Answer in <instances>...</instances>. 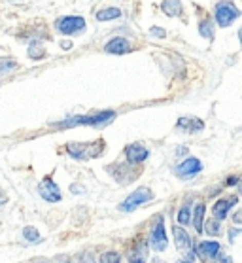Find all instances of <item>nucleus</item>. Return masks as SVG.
Instances as JSON below:
<instances>
[{
    "instance_id": "nucleus-19",
    "label": "nucleus",
    "mask_w": 242,
    "mask_h": 263,
    "mask_svg": "<svg viewBox=\"0 0 242 263\" xmlns=\"http://www.w3.org/2000/svg\"><path fill=\"white\" fill-rule=\"evenodd\" d=\"M29 57L30 59H42V57H46V48H44V44L42 42H32L29 48Z\"/></svg>"
},
{
    "instance_id": "nucleus-37",
    "label": "nucleus",
    "mask_w": 242,
    "mask_h": 263,
    "mask_svg": "<svg viewBox=\"0 0 242 263\" xmlns=\"http://www.w3.org/2000/svg\"><path fill=\"white\" fill-rule=\"evenodd\" d=\"M15 2H17V0H15Z\"/></svg>"
},
{
    "instance_id": "nucleus-2",
    "label": "nucleus",
    "mask_w": 242,
    "mask_h": 263,
    "mask_svg": "<svg viewBox=\"0 0 242 263\" xmlns=\"http://www.w3.org/2000/svg\"><path fill=\"white\" fill-rule=\"evenodd\" d=\"M66 152L68 156L74 157V159H80V161H85V159H91V157H101L102 152H104V142L102 140H97V142H72L66 144Z\"/></svg>"
},
{
    "instance_id": "nucleus-17",
    "label": "nucleus",
    "mask_w": 242,
    "mask_h": 263,
    "mask_svg": "<svg viewBox=\"0 0 242 263\" xmlns=\"http://www.w3.org/2000/svg\"><path fill=\"white\" fill-rule=\"evenodd\" d=\"M204 212H207V206L202 203L197 204L195 212H193V226H195L197 233H202V218H204Z\"/></svg>"
},
{
    "instance_id": "nucleus-13",
    "label": "nucleus",
    "mask_w": 242,
    "mask_h": 263,
    "mask_svg": "<svg viewBox=\"0 0 242 263\" xmlns=\"http://www.w3.org/2000/svg\"><path fill=\"white\" fill-rule=\"evenodd\" d=\"M176 127L183 133H199L204 129V123L199 118H180Z\"/></svg>"
},
{
    "instance_id": "nucleus-10",
    "label": "nucleus",
    "mask_w": 242,
    "mask_h": 263,
    "mask_svg": "<svg viewBox=\"0 0 242 263\" xmlns=\"http://www.w3.org/2000/svg\"><path fill=\"white\" fill-rule=\"evenodd\" d=\"M197 252L202 257V261L214 263L219 254V242H216V240H202L199 248H197Z\"/></svg>"
},
{
    "instance_id": "nucleus-5",
    "label": "nucleus",
    "mask_w": 242,
    "mask_h": 263,
    "mask_svg": "<svg viewBox=\"0 0 242 263\" xmlns=\"http://www.w3.org/2000/svg\"><path fill=\"white\" fill-rule=\"evenodd\" d=\"M152 199H154V193H152L150 187H138V190H135L129 197L125 199L123 203L119 204V210H121V212H133V210H136L140 204L150 203Z\"/></svg>"
},
{
    "instance_id": "nucleus-23",
    "label": "nucleus",
    "mask_w": 242,
    "mask_h": 263,
    "mask_svg": "<svg viewBox=\"0 0 242 263\" xmlns=\"http://www.w3.org/2000/svg\"><path fill=\"white\" fill-rule=\"evenodd\" d=\"M189 220H191V209H189V204H183L180 212H178V221L182 226H185V223H189Z\"/></svg>"
},
{
    "instance_id": "nucleus-24",
    "label": "nucleus",
    "mask_w": 242,
    "mask_h": 263,
    "mask_svg": "<svg viewBox=\"0 0 242 263\" xmlns=\"http://www.w3.org/2000/svg\"><path fill=\"white\" fill-rule=\"evenodd\" d=\"M101 263H121V257L118 252H106L101 256Z\"/></svg>"
},
{
    "instance_id": "nucleus-11",
    "label": "nucleus",
    "mask_w": 242,
    "mask_h": 263,
    "mask_svg": "<svg viewBox=\"0 0 242 263\" xmlns=\"http://www.w3.org/2000/svg\"><path fill=\"white\" fill-rule=\"evenodd\" d=\"M104 51H106V53H114V55L129 53L131 44H129V40H127V38H121V36H118V38H112V40L104 46Z\"/></svg>"
},
{
    "instance_id": "nucleus-20",
    "label": "nucleus",
    "mask_w": 242,
    "mask_h": 263,
    "mask_svg": "<svg viewBox=\"0 0 242 263\" xmlns=\"http://www.w3.org/2000/svg\"><path fill=\"white\" fill-rule=\"evenodd\" d=\"M202 231H207V233H210V235H219V231H221V223H219V220H208L204 226H202Z\"/></svg>"
},
{
    "instance_id": "nucleus-22",
    "label": "nucleus",
    "mask_w": 242,
    "mask_h": 263,
    "mask_svg": "<svg viewBox=\"0 0 242 263\" xmlns=\"http://www.w3.org/2000/svg\"><path fill=\"white\" fill-rule=\"evenodd\" d=\"M17 68V61L12 57H0V72H8Z\"/></svg>"
},
{
    "instance_id": "nucleus-7",
    "label": "nucleus",
    "mask_w": 242,
    "mask_h": 263,
    "mask_svg": "<svg viewBox=\"0 0 242 263\" xmlns=\"http://www.w3.org/2000/svg\"><path fill=\"white\" fill-rule=\"evenodd\" d=\"M38 193L42 195V199H46L47 203H57V201H61L59 185L55 184L51 178H44V180H42V184L38 185Z\"/></svg>"
},
{
    "instance_id": "nucleus-28",
    "label": "nucleus",
    "mask_w": 242,
    "mask_h": 263,
    "mask_svg": "<svg viewBox=\"0 0 242 263\" xmlns=\"http://www.w3.org/2000/svg\"><path fill=\"white\" fill-rule=\"evenodd\" d=\"M82 263H95V261H93V257L89 256V254H83V257H82Z\"/></svg>"
},
{
    "instance_id": "nucleus-8",
    "label": "nucleus",
    "mask_w": 242,
    "mask_h": 263,
    "mask_svg": "<svg viewBox=\"0 0 242 263\" xmlns=\"http://www.w3.org/2000/svg\"><path fill=\"white\" fill-rule=\"evenodd\" d=\"M150 152L148 148L140 142H135V144H129L127 148H125V157H127V161L133 163V165H138V163H144L148 159Z\"/></svg>"
},
{
    "instance_id": "nucleus-12",
    "label": "nucleus",
    "mask_w": 242,
    "mask_h": 263,
    "mask_svg": "<svg viewBox=\"0 0 242 263\" xmlns=\"http://www.w3.org/2000/svg\"><path fill=\"white\" fill-rule=\"evenodd\" d=\"M238 203V199L236 197H227V199H219L218 203L214 204V209H212V212H214V218L216 220H224L225 216H227V212L231 210V206H235V204Z\"/></svg>"
},
{
    "instance_id": "nucleus-34",
    "label": "nucleus",
    "mask_w": 242,
    "mask_h": 263,
    "mask_svg": "<svg viewBox=\"0 0 242 263\" xmlns=\"http://www.w3.org/2000/svg\"><path fill=\"white\" fill-rule=\"evenodd\" d=\"M61 263H66V259H65V257H61ZM68 263H70V261H68Z\"/></svg>"
},
{
    "instance_id": "nucleus-26",
    "label": "nucleus",
    "mask_w": 242,
    "mask_h": 263,
    "mask_svg": "<svg viewBox=\"0 0 242 263\" xmlns=\"http://www.w3.org/2000/svg\"><path fill=\"white\" fill-rule=\"evenodd\" d=\"M152 34H154V36H161V38H165V30L159 29V27H152Z\"/></svg>"
},
{
    "instance_id": "nucleus-4",
    "label": "nucleus",
    "mask_w": 242,
    "mask_h": 263,
    "mask_svg": "<svg viewBox=\"0 0 242 263\" xmlns=\"http://www.w3.org/2000/svg\"><path fill=\"white\" fill-rule=\"evenodd\" d=\"M55 27H57V30H59L61 34L76 36V34H82L83 30H85V27H87V23L80 15H63V17L57 19Z\"/></svg>"
},
{
    "instance_id": "nucleus-16",
    "label": "nucleus",
    "mask_w": 242,
    "mask_h": 263,
    "mask_svg": "<svg viewBox=\"0 0 242 263\" xmlns=\"http://www.w3.org/2000/svg\"><path fill=\"white\" fill-rule=\"evenodd\" d=\"M121 17V10L119 8H104L101 12H97V19L99 21H112V19Z\"/></svg>"
},
{
    "instance_id": "nucleus-9",
    "label": "nucleus",
    "mask_w": 242,
    "mask_h": 263,
    "mask_svg": "<svg viewBox=\"0 0 242 263\" xmlns=\"http://www.w3.org/2000/svg\"><path fill=\"white\" fill-rule=\"evenodd\" d=\"M150 245L157 252H163L166 248V233H165V226H163V218H159L157 223L154 226V229H152Z\"/></svg>"
},
{
    "instance_id": "nucleus-31",
    "label": "nucleus",
    "mask_w": 242,
    "mask_h": 263,
    "mask_svg": "<svg viewBox=\"0 0 242 263\" xmlns=\"http://www.w3.org/2000/svg\"><path fill=\"white\" fill-rule=\"evenodd\" d=\"M4 203H6V197H4L2 193H0V204H4Z\"/></svg>"
},
{
    "instance_id": "nucleus-25",
    "label": "nucleus",
    "mask_w": 242,
    "mask_h": 263,
    "mask_svg": "<svg viewBox=\"0 0 242 263\" xmlns=\"http://www.w3.org/2000/svg\"><path fill=\"white\" fill-rule=\"evenodd\" d=\"M23 237L29 240V242H38V240H40V235H38V231H36L34 228H25Z\"/></svg>"
},
{
    "instance_id": "nucleus-30",
    "label": "nucleus",
    "mask_w": 242,
    "mask_h": 263,
    "mask_svg": "<svg viewBox=\"0 0 242 263\" xmlns=\"http://www.w3.org/2000/svg\"><path fill=\"white\" fill-rule=\"evenodd\" d=\"M221 263H231V257L229 256H221Z\"/></svg>"
},
{
    "instance_id": "nucleus-21",
    "label": "nucleus",
    "mask_w": 242,
    "mask_h": 263,
    "mask_svg": "<svg viewBox=\"0 0 242 263\" xmlns=\"http://www.w3.org/2000/svg\"><path fill=\"white\" fill-rule=\"evenodd\" d=\"M199 30H201V34L204 36V38H208V40H212V38H214V27H212V23H210V19H204V21H201V25H199Z\"/></svg>"
},
{
    "instance_id": "nucleus-32",
    "label": "nucleus",
    "mask_w": 242,
    "mask_h": 263,
    "mask_svg": "<svg viewBox=\"0 0 242 263\" xmlns=\"http://www.w3.org/2000/svg\"><path fill=\"white\" fill-rule=\"evenodd\" d=\"M238 38H240V44H242V27H240V30H238Z\"/></svg>"
},
{
    "instance_id": "nucleus-33",
    "label": "nucleus",
    "mask_w": 242,
    "mask_h": 263,
    "mask_svg": "<svg viewBox=\"0 0 242 263\" xmlns=\"http://www.w3.org/2000/svg\"><path fill=\"white\" fill-rule=\"evenodd\" d=\"M176 263H191L189 259H182V261H176Z\"/></svg>"
},
{
    "instance_id": "nucleus-6",
    "label": "nucleus",
    "mask_w": 242,
    "mask_h": 263,
    "mask_svg": "<svg viewBox=\"0 0 242 263\" xmlns=\"http://www.w3.org/2000/svg\"><path fill=\"white\" fill-rule=\"evenodd\" d=\"M202 171V163L197 159V157H188L183 163H180L176 167V176L178 178H183V180H188V178H193V176H197V174Z\"/></svg>"
},
{
    "instance_id": "nucleus-18",
    "label": "nucleus",
    "mask_w": 242,
    "mask_h": 263,
    "mask_svg": "<svg viewBox=\"0 0 242 263\" xmlns=\"http://www.w3.org/2000/svg\"><path fill=\"white\" fill-rule=\"evenodd\" d=\"M146 254H148L146 242H144V245H138L135 250L131 252V263H144L146 261Z\"/></svg>"
},
{
    "instance_id": "nucleus-1",
    "label": "nucleus",
    "mask_w": 242,
    "mask_h": 263,
    "mask_svg": "<svg viewBox=\"0 0 242 263\" xmlns=\"http://www.w3.org/2000/svg\"><path fill=\"white\" fill-rule=\"evenodd\" d=\"M116 118V112L112 110H104V112H97V114L91 116H74V118H68L65 121H59L57 123V129H66V127H76V125H104L110 120Z\"/></svg>"
},
{
    "instance_id": "nucleus-14",
    "label": "nucleus",
    "mask_w": 242,
    "mask_h": 263,
    "mask_svg": "<svg viewBox=\"0 0 242 263\" xmlns=\"http://www.w3.org/2000/svg\"><path fill=\"white\" fill-rule=\"evenodd\" d=\"M161 12L169 17H180L183 13L182 2L180 0H165V2H161Z\"/></svg>"
},
{
    "instance_id": "nucleus-35",
    "label": "nucleus",
    "mask_w": 242,
    "mask_h": 263,
    "mask_svg": "<svg viewBox=\"0 0 242 263\" xmlns=\"http://www.w3.org/2000/svg\"><path fill=\"white\" fill-rule=\"evenodd\" d=\"M36 263H47V261H36Z\"/></svg>"
},
{
    "instance_id": "nucleus-36",
    "label": "nucleus",
    "mask_w": 242,
    "mask_h": 263,
    "mask_svg": "<svg viewBox=\"0 0 242 263\" xmlns=\"http://www.w3.org/2000/svg\"><path fill=\"white\" fill-rule=\"evenodd\" d=\"M240 192H242V185H240Z\"/></svg>"
},
{
    "instance_id": "nucleus-3",
    "label": "nucleus",
    "mask_w": 242,
    "mask_h": 263,
    "mask_svg": "<svg viewBox=\"0 0 242 263\" xmlns=\"http://www.w3.org/2000/svg\"><path fill=\"white\" fill-rule=\"evenodd\" d=\"M214 17L219 27H229L235 19L240 17V10L231 2V0H221L214 8Z\"/></svg>"
},
{
    "instance_id": "nucleus-29",
    "label": "nucleus",
    "mask_w": 242,
    "mask_h": 263,
    "mask_svg": "<svg viewBox=\"0 0 242 263\" xmlns=\"http://www.w3.org/2000/svg\"><path fill=\"white\" fill-rule=\"evenodd\" d=\"M61 48H63V49H72V44L70 42H63V44H61Z\"/></svg>"
},
{
    "instance_id": "nucleus-27",
    "label": "nucleus",
    "mask_w": 242,
    "mask_h": 263,
    "mask_svg": "<svg viewBox=\"0 0 242 263\" xmlns=\"http://www.w3.org/2000/svg\"><path fill=\"white\" fill-rule=\"evenodd\" d=\"M238 176H229V178H227V185H236L238 184Z\"/></svg>"
},
{
    "instance_id": "nucleus-15",
    "label": "nucleus",
    "mask_w": 242,
    "mask_h": 263,
    "mask_svg": "<svg viewBox=\"0 0 242 263\" xmlns=\"http://www.w3.org/2000/svg\"><path fill=\"white\" fill-rule=\"evenodd\" d=\"M172 233H174V240H176V246L180 250H191V239H189V235L183 231L180 226L172 229Z\"/></svg>"
}]
</instances>
